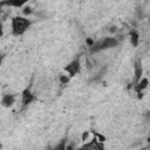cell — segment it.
<instances>
[{
	"label": "cell",
	"mask_w": 150,
	"mask_h": 150,
	"mask_svg": "<svg viewBox=\"0 0 150 150\" xmlns=\"http://www.w3.org/2000/svg\"><path fill=\"white\" fill-rule=\"evenodd\" d=\"M117 43H118V41H117L116 38H103L101 40H97V41L93 42V45L89 48V52L91 54L97 53V52H101V50H104V49L112 48V47L117 46Z\"/></svg>",
	"instance_id": "6da1fadb"
},
{
	"label": "cell",
	"mask_w": 150,
	"mask_h": 150,
	"mask_svg": "<svg viewBox=\"0 0 150 150\" xmlns=\"http://www.w3.org/2000/svg\"><path fill=\"white\" fill-rule=\"evenodd\" d=\"M68 81H69V77H68V76H66V75H61V76H60V82H61V84H66Z\"/></svg>",
	"instance_id": "30bf717a"
},
{
	"label": "cell",
	"mask_w": 150,
	"mask_h": 150,
	"mask_svg": "<svg viewBox=\"0 0 150 150\" xmlns=\"http://www.w3.org/2000/svg\"><path fill=\"white\" fill-rule=\"evenodd\" d=\"M93 42H94V41H93V40H91V39H88V40H87V43H88V45H89V47H90V46H91V45H93Z\"/></svg>",
	"instance_id": "4fadbf2b"
},
{
	"label": "cell",
	"mask_w": 150,
	"mask_h": 150,
	"mask_svg": "<svg viewBox=\"0 0 150 150\" xmlns=\"http://www.w3.org/2000/svg\"><path fill=\"white\" fill-rule=\"evenodd\" d=\"M1 8H2V7L0 6V14H1V12H2V9H1Z\"/></svg>",
	"instance_id": "2e32d148"
},
{
	"label": "cell",
	"mask_w": 150,
	"mask_h": 150,
	"mask_svg": "<svg viewBox=\"0 0 150 150\" xmlns=\"http://www.w3.org/2000/svg\"><path fill=\"white\" fill-rule=\"evenodd\" d=\"M88 136H89V132H88V131H86V132L82 135V141H86V139L88 138Z\"/></svg>",
	"instance_id": "7c38bea8"
},
{
	"label": "cell",
	"mask_w": 150,
	"mask_h": 150,
	"mask_svg": "<svg viewBox=\"0 0 150 150\" xmlns=\"http://www.w3.org/2000/svg\"><path fill=\"white\" fill-rule=\"evenodd\" d=\"M29 26H30V21L23 16H15L12 19V30L13 34L16 36L23 34Z\"/></svg>",
	"instance_id": "7a4b0ae2"
},
{
	"label": "cell",
	"mask_w": 150,
	"mask_h": 150,
	"mask_svg": "<svg viewBox=\"0 0 150 150\" xmlns=\"http://www.w3.org/2000/svg\"><path fill=\"white\" fill-rule=\"evenodd\" d=\"M30 0H2L0 1V6H9V7H21L23 6L26 2H28Z\"/></svg>",
	"instance_id": "277c9868"
},
{
	"label": "cell",
	"mask_w": 150,
	"mask_h": 150,
	"mask_svg": "<svg viewBox=\"0 0 150 150\" xmlns=\"http://www.w3.org/2000/svg\"><path fill=\"white\" fill-rule=\"evenodd\" d=\"M14 101H15L14 95H12V94H6V95H4L2 98H1V104H2L4 107H11V105H13Z\"/></svg>",
	"instance_id": "8992f818"
},
{
	"label": "cell",
	"mask_w": 150,
	"mask_h": 150,
	"mask_svg": "<svg viewBox=\"0 0 150 150\" xmlns=\"http://www.w3.org/2000/svg\"><path fill=\"white\" fill-rule=\"evenodd\" d=\"M34 100H35V96L32 94V91H30L29 89H25L23 93H22V98H21L22 105H23V107H27V105L30 104Z\"/></svg>",
	"instance_id": "5b68a950"
},
{
	"label": "cell",
	"mask_w": 150,
	"mask_h": 150,
	"mask_svg": "<svg viewBox=\"0 0 150 150\" xmlns=\"http://www.w3.org/2000/svg\"><path fill=\"white\" fill-rule=\"evenodd\" d=\"M134 68H135V81H134V83L136 84L142 79V67H141L139 63H135Z\"/></svg>",
	"instance_id": "ba28073f"
},
{
	"label": "cell",
	"mask_w": 150,
	"mask_h": 150,
	"mask_svg": "<svg viewBox=\"0 0 150 150\" xmlns=\"http://www.w3.org/2000/svg\"><path fill=\"white\" fill-rule=\"evenodd\" d=\"M130 41H131V45L134 47H136L138 45V41H139V35L136 30H131L130 32Z\"/></svg>",
	"instance_id": "9c48e42d"
},
{
	"label": "cell",
	"mask_w": 150,
	"mask_h": 150,
	"mask_svg": "<svg viewBox=\"0 0 150 150\" xmlns=\"http://www.w3.org/2000/svg\"><path fill=\"white\" fill-rule=\"evenodd\" d=\"M80 68H81V64H80V60L77 57V59L73 60L68 66H66L64 70L69 74V77H73V76H75L80 71Z\"/></svg>",
	"instance_id": "3957f363"
},
{
	"label": "cell",
	"mask_w": 150,
	"mask_h": 150,
	"mask_svg": "<svg viewBox=\"0 0 150 150\" xmlns=\"http://www.w3.org/2000/svg\"><path fill=\"white\" fill-rule=\"evenodd\" d=\"M32 13H33V11H32L30 7H25V8H23V14L29 15V14H32Z\"/></svg>",
	"instance_id": "8fae6325"
},
{
	"label": "cell",
	"mask_w": 150,
	"mask_h": 150,
	"mask_svg": "<svg viewBox=\"0 0 150 150\" xmlns=\"http://www.w3.org/2000/svg\"><path fill=\"white\" fill-rule=\"evenodd\" d=\"M4 35V29H2V25H0V38Z\"/></svg>",
	"instance_id": "5bb4252c"
},
{
	"label": "cell",
	"mask_w": 150,
	"mask_h": 150,
	"mask_svg": "<svg viewBox=\"0 0 150 150\" xmlns=\"http://www.w3.org/2000/svg\"><path fill=\"white\" fill-rule=\"evenodd\" d=\"M148 83H149V81H148V79H141L136 84H135V89H136V91H137V94L138 93H142V90H144L146 87H148Z\"/></svg>",
	"instance_id": "52a82bcc"
},
{
	"label": "cell",
	"mask_w": 150,
	"mask_h": 150,
	"mask_svg": "<svg viewBox=\"0 0 150 150\" xmlns=\"http://www.w3.org/2000/svg\"><path fill=\"white\" fill-rule=\"evenodd\" d=\"M2 59H4V55L0 54V66H1V62H2Z\"/></svg>",
	"instance_id": "9a60e30c"
}]
</instances>
